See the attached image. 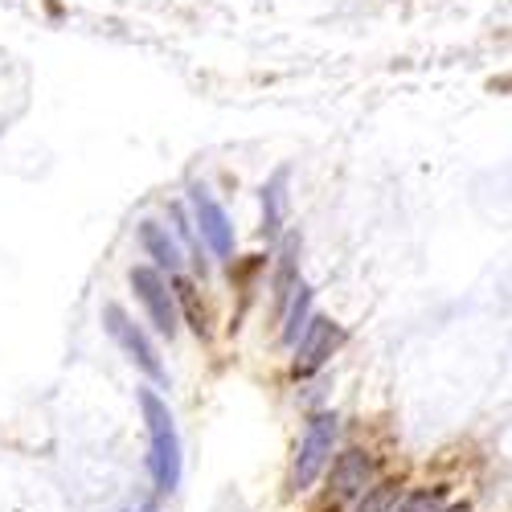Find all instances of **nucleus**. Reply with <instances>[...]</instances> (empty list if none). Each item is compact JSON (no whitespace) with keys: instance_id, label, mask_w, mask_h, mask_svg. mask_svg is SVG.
Listing matches in <instances>:
<instances>
[{"instance_id":"obj_1","label":"nucleus","mask_w":512,"mask_h":512,"mask_svg":"<svg viewBox=\"0 0 512 512\" xmlns=\"http://www.w3.org/2000/svg\"><path fill=\"white\" fill-rule=\"evenodd\" d=\"M140 410L148 422V472L160 492H177L181 488V435H177V418L168 410V402L156 390H140Z\"/></svg>"},{"instance_id":"obj_2","label":"nucleus","mask_w":512,"mask_h":512,"mask_svg":"<svg viewBox=\"0 0 512 512\" xmlns=\"http://www.w3.org/2000/svg\"><path fill=\"white\" fill-rule=\"evenodd\" d=\"M189 222L197 230L201 250L213 254V263H234V250H238V234L230 213L222 209V201L209 193V185H189Z\"/></svg>"},{"instance_id":"obj_3","label":"nucleus","mask_w":512,"mask_h":512,"mask_svg":"<svg viewBox=\"0 0 512 512\" xmlns=\"http://www.w3.org/2000/svg\"><path fill=\"white\" fill-rule=\"evenodd\" d=\"M103 328L111 332V340L123 349V357L132 361L144 377H152L156 386H168V369L160 361V349L152 345V336L144 332V324H136L132 316H127L123 304H103Z\"/></svg>"},{"instance_id":"obj_4","label":"nucleus","mask_w":512,"mask_h":512,"mask_svg":"<svg viewBox=\"0 0 512 512\" xmlns=\"http://www.w3.org/2000/svg\"><path fill=\"white\" fill-rule=\"evenodd\" d=\"M336 435H340V418L332 410H324V414H316L308 422L300 447H295V463H291V488L295 492H304V488H312L320 480V472H324L328 459H332Z\"/></svg>"},{"instance_id":"obj_5","label":"nucleus","mask_w":512,"mask_h":512,"mask_svg":"<svg viewBox=\"0 0 512 512\" xmlns=\"http://www.w3.org/2000/svg\"><path fill=\"white\" fill-rule=\"evenodd\" d=\"M132 291H136V300L144 304V312H148V324L160 332V336H168L173 340L177 332H181V312H177V300H173V287H168V279L160 275V271H152L148 263H140V267H132Z\"/></svg>"},{"instance_id":"obj_6","label":"nucleus","mask_w":512,"mask_h":512,"mask_svg":"<svg viewBox=\"0 0 512 512\" xmlns=\"http://www.w3.org/2000/svg\"><path fill=\"white\" fill-rule=\"evenodd\" d=\"M340 345H345V328L328 316H312L295 340V373H316Z\"/></svg>"},{"instance_id":"obj_7","label":"nucleus","mask_w":512,"mask_h":512,"mask_svg":"<svg viewBox=\"0 0 512 512\" xmlns=\"http://www.w3.org/2000/svg\"><path fill=\"white\" fill-rule=\"evenodd\" d=\"M136 238H140V250L148 254V267L152 271H160V275H181V267H185V250H181V242L173 238V230L168 226H160L156 218H144L140 226H136Z\"/></svg>"},{"instance_id":"obj_8","label":"nucleus","mask_w":512,"mask_h":512,"mask_svg":"<svg viewBox=\"0 0 512 512\" xmlns=\"http://www.w3.org/2000/svg\"><path fill=\"white\" fill-rule=\"evenodd\" d=\"M369 480H373V459L357 447L340 451L336 463H332V492L340 500H353V496H365L369 492Z\"/></svg>"},{"instance_id":"obj_9","label":"nucleus","mask_w":512,"mask_h":512,"mask_svg":"<svg viewBox=\"0 0 512 512\" xmlns=\"http://www.w3.org/2000/svg\"><path fill=\"white\" fill-rule=\"evenodd\" d=\"M287 181H291V168H275L263 185V238H279L283 222H287Z\"/></svg>"},{"instance_id":"obj_10","label":"nucleus","mask_w":512,"mask_h":512,"mask_svg":"<svg viewBox=\"0 0 512 512\" xmlns=\"http://www.w3.org/2000/svg\"><path fill=\"white\" fill-rule=\"evenodd\" d=\"M300 287V234H287L279 250V271H275V308L283 312L291 291Z\"/></svg>"},{"instance_id":"obj_11","label":"nucleus","mask_w":512,"mask_h":512,"mask_svg":"<svg viewBox=\"0 0 512 512\" xmlns=\"http://www.w3.org/2000/svg\"><path fill=\"white\" fill-rule=\"evenodd\" d=\"M283 316V345H291L295 349V340H300V332L308 328V320H312V287L300 279V287L291 291V300H287V308L279 312Z\"/></svg>"},{"instance_id":"obj_12","label":"nucleus","mask_w":512,"mask_h":512,"mask_svg":"<svg viewBox=\"0 0 512 512\" xmlns=\"http://www.w3.org/2000/svg\"><path fill=\"white\" fill-rule=\"evenodd\" d=\"M173 300L185 308L189 328L205 340V336H209V316H205V308H201V300H197V283H193V279H185V275H173ZM181 308H177V312H181Z\"/></svg>"},{"instance_id":"obj_13","label":"nucleus","mask_w":512,"mask_h":512,"mask_svg":"<svg viewBox=\"0 0 512 512\" xmlns=\"http://www.w3.org/2000/svg\"><path fill=\"white\" fill-rule=\"evenodd\" d=\"M168 218H173V226H177V234H173V238L189 246V254H193L189 263H193V267L201 271V279H205V275H209V263L201 259L205 250H201V242H197V230H193V222H189V209H185V205H168Z\"/></svg>"},{"instance_id":"obj_14","label":"nucleus","mask_w":512,"mask_h":512,"mask_svg":"<svg viewBox=\"0 0 512 512\" xmlns=\"http://www.w3.org/2000/svg\"><path fill=\"white\" fill-rule=\"evenodd\" d=\"M398 508H402V488L398 484H381V488L365 492L361 504H357V512H398Z\"/></svg>"},{"instance_id":"obj_15","label":"nucleus","mask_w":512,"mask_h":512,"mask_svg":"<svg viewBox=\"0 0 512 512\" xmlns=\"http://www.w3.org/2000/svg\"><path fill=\"white\" fill-rule=\"evenodd\" d=\"M132 512H152V508H132Z\"/></svg>"}]
</instances>
